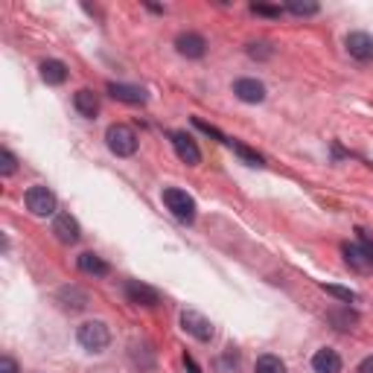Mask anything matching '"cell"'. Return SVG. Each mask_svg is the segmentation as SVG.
Segmentation results:
<instances>
[{
    "mask_svg": "<svg viewBox=\"0 0 373 373\" xmlns=\"http://www.w3.org/2000/svg\"><path fill=\"white\" fill-rule=\"evenodd\" d=\"M105 143H108V149H111V152H114L117 158H131L134 152H138V134H134L131 126H122V122H114V126H108Z\"/></svg>",
    "mask_w": 373,
    "mask_h": 373,
    "instance_id": "cell-1",
    "label": "cell"
},
{
    "mask_svg": "<svg viewBox=\"0 0 373 373\" xmlns=\"http://www.w3.org/2000/svg\"><path fill=\"white\" fill-rule=\"evenodd\" d=\"M76 339H79V344L85 347V350L103 353L111 344V332H108V327L103 324V321H85V324L76 330Z\"/></svg>",
    "mask_w": 373,
    "mask_h": 373,
    "instance_id": "cell-2",
    "label": "cell"
},
{
    "mask_svg": "<svg viewBox=\"0 0 373 373\" xmlns=\"http://www.w3.org/2000/svg\"><path fill=\"white\" fill-rule=\"evenodd\" d=\"M164 204L172 210V216L186 222V225L195 219V202H193V195H186V190L167 186V190H164Z\"/></svg>",
    "mask_w": 373,
    "mask_h": 373,
    "instance_id": "cell-3",
    "label": "cell"
},
{
    "mask_svg": "<svg viewBox=\"0 0 373 373\" xmlns=\"http://www.w3.org/2000/svg\"><path fill=\"white\" fill-rule=\"evenodd\" d=\"M27 207L32 216H50L56 210V195L47 186H30L27 190Z\"/></svg>",
    "mask_w": 373,
    "mask_h": 373,
    "instance_id": "cell-4",
    "label": "cell"
},
{
    "mask_svg": "<svg viewBox=\"0 0 373 373\" xmlns=\"http://www.w3.org/2000/svg\"><path fill=\"white\" fill-rule=\"evenodd\" d=\"M181 327L193 335V339H198V341H210L213 339V324L202 315V312H193V309H186V312H181Z\"/></svg>",
    "mask_w": 373,
    "mask_h": 373,
    "instance_id": "cell-5",
    "label": "cell"
},
{
    "mask_svg": "<svg viewBox=\"0 0 373 373\" xmlns=\"http://www.w3.org/2000/svg\"><path fill=\"white\" fill-rule=\"evenodd\" d=\"M169 140H172V146H175V152H178V158L184 160V164H190V167L202 164V149L195 146V140L186 131H172Z\"/></svg>",
    "mask_w": 373,
    "mask_h": 373,
    "instance_id": "cell-6",
    "label": "cell"
},
{
    "mask_svg": "<svg viewBox=\"0 0 373 373\" xmlns=\"http://www.w3.org/2000/svg\"><path fill=\"white\" fill-rule=\"evenodd\" d=\"M126 297H129V303L146 306V309H152V306L160 303L158 289H152V286H146V283H140V280H129V283H126Z\"/></svg>",
    "mask_w": 373,
    "mask_h": 373,
    "instance_id": "cell-7",
    "label": "cell"
},
{
    "mask_svg": "<svg viewBox=\"0 0 373 373\" xmlns=\"http://www.w3.org/2000/svg\"><path fill=\"white\" fill-rule=\"evenodd\" d=\"M53 233H56V239H58V242H65V245H76V242H79V236H82L79 222L73 219L70 213H58V216H56V222H53Z\"/></svg>",
    "mask_w": 373,
    "mask_h": 373,
    "instance_id": "cell-8",
    "label": "cell"
},
{
    "mask_svg": "<svg viewBox=\"0 0 373 373\" xmlns=\"http://www.w3.org/2000/svg\"><path fill=\"white\" fill-rule=\"evenodd\" d=\"M344 44H347V53H350L356 61H370L373 58V35H367V32H350Z\"/></svg>",
    "mask_w": 373,
    "mask_h": 373,
    "instance_id": "cell-9",
    "label": "cell"
},
{
    "mask_svg": "<svg viewBox=\"0 0 373 373\" xmlns=\"http://www.w3.org/2000/svg\"><path fill=\"white\" fill-rule=\"evenodd\" d=\"M341 254L347 259V266H350L353 271H359V275H367V271H373V259L362 251V245H359V242H344L341 245Z\"/></svg>",
    "mask_w": 373,
    "mask_h": 373,
    "instance_id": "cell-10",
    "label": "cell"
},
{
    "mask_svg": "<svg viewBox=\"0 0 373 373\" xmlns=\"http://www.w3.org/2000/svg\"><path fill=\"white\" fill-rule=\"evenodd\" d=\"M175 47L184 58H202L207 53V41L198 32H181L175 39Z\"/></svg>",
    "mask_w": 373,
    "mask_h": 373,
    "instance_id": "cell-11",
    "label": "cell"
},
{
    "mask_svg": "<svg viewBox=\"0 0 373 373\" xmlns=\"http://www.w3.org/2000/svg\"><path fill=\"white\" fill-rule=\"evenodd\" d=\"M108 94L129 105H143L149 99L143 88H138V85H122V82H108Z\"/></svg>",
    "mask_w": 373,
    "mask_h": 373,
    "instance_id": "cell-12",
    "label": "cell"
},
{
    "mask_svg": "<svg viewBox=\"0 0 373 373\" xmlns=\"http://www.w3.org/2000/svg\"><path fill=\"white\" fill-rule=\"evenodd\" d=\"M233 94L239 96L242 103L257 105V103H263V99H266V85H263V82H257V79H236Z\"/></svg>",
    "mask_w": 373,
    "mask_h": 373,
    "instance_id": "cell-13",
    "label": "cell"
},
{
    "mask_svg": "<svg viewBox=\"0 0 373 373\" xmlns=\"http://www.w3.org/2000/svg\"><path fill=\"white\" fill-rule=\"evenodd\" d=\"M312 370L315 373H341V356L324 347V350H318L312 356Z\"/></svg>",
    "mask_w": 373,
    "mask_h": 373,
    "instance_id": "cell-14",
    "label": "cell"
},
{
    "mask_svg": "<svg viewBox=\"0 0 373 373\" xmlns=\"http://www.w3.org/2000/svg\"><path fill=\"white\" fill-rule=\"evenodd\" d=\"M58 303L70 309V312H82V309L88 306V295H85L79 286H65V289L58 292Z\"/></svg>",
    "mask_w": 373,
    "mask_h": 373,
    "instance_id": "cell-15",
    "label": "cell"
},
{
    "mask_svg": "<svg viewBox=\"0 0 373 373\" xmlns=\"http://www.w3.org/2000/svg\"><path fill=\"white\" fill-rule=\"evenodd\" d=\"M41 79L47 85H65L67 82V65L58 58H47L41 65Z\"/></svg>",
    "mask_w": 373,
    "mask_h": 373,
    "instance_id": "cell-16",
    "label": "cell"
},
{
    "mask_svg": "<svg viewBox=\"0 0 373 373\" xmlns=\"http://www.w3.org/2000/svg\"><path fill=\"white\" fill-rule=\"evenodd\" d=\"M73 105H76V111L82 117H96L99 114V96L88 88L76 91V96H73Z\"/></svg>",
    "mask_w": 373,
    "mask_h": 373,
    "instance_id": "cell-17",
    "label": "cell"
},
{
    "mask_svg": "<svg viewBox=\"0 0 373 373\" xmlns=\"http://www.w3.org/2000/svg\"><path fill=\"white\" fill-rule=\"evenodd\" d=\"M79 268L85 271V275H94V277H105L108 275V263L103 257H96L94 251H85V254H79Z\"/></svg>",
    "mask_w": 373,
    "mask_h": 373,
    "instance_id": "cell-18",
    "label": "cell"
},
{
    "mask_svg": "<svg viewBox=\"0 0 373 373\" xmlns=\"http://www.w3.org/2000/svg\"><path fill=\"white\" fill-rule=\"evenodd\" d=\"M330 321L335 324V330H353L359 324V315L353 312L350 306H344V309H332L330 312Z\"/></svg>",
    "mask_w": 373,
    "mask_h": 373,
    "instance_id": "cell-19",
    "label": "cell"
},
{
    "mask_svg": "<svg viewBox=\"0 0 373 373\" xmlns=\"http://www.w3.org/2000/svg\"><path fill=\"white\" fill-rule=\"evenodd\" d=\"M231 146H233V152L239 155L248 167H266V158L259 155V152H254L251 146H245V143H233V140H231Z\"/></svg>",
    "mask_w": 373,
    "mask_h": 373,
    "instance_id": "cell-20",
    "label": "cell"
},
{
    "mask_svg": "<svg viewBox=\"0 0 373 373\" xmlns=\"http://www.w3.org/2000/svg\"><path fill=\"white\" fill-rule=\"evenodd\" d=\"M254 373H286V365H283V359L280 356H259L257 359V367Z\"/></svg>",
    "mask_w": 373,
    "mask_h": 373,
    "instance_id": "cell-21",
    "label": "cell"
},
{
    "mask_svg": "<svg viewBox=\"0 0 373 373\" xmlns=\"http://www.w3.org/2000/svg\"><path fill=\"white\" fill-rule=\"evenodd\" d=\"M324 292H327V295H332V297H339V301H344V303L359 301V295H356V292H350V289H344V286H324Z\"/></svg>",
    "mask_w": 373,
    "mask_h": 373,
    "instance_id": "cell-22",
    "label": "cell"
},
{
    "mask_svg": "<svg viewBox=\"0 0 373 373\" xmlns=\"http://www.w3.org/2000/svg\"><path fill=\"white\" fill-rule=\"evenodd\" d=\"M292 12V15H301V18H306V15H318V3H301V0H292L289 6H286Z\"/></svg>",
    "mask_w": 373,
    "mask_h": 373,
    "instance_id": "cell-23",
    "label": "cell"
},
{
    "mask_svg": "<svg viewBox=\"0 0 373 373\" xmlns=\"http://www.w3.org/2000/svg\"><path fill=\"white\" fill-rule=\"evenodd\" d=\"M15 167H18L15 155H12L9 149H3V152H0V172H3V175H12V172H15Z\"/></svg>",
    "mask_w": 373,
    "mask_h": 373,
    "instance_id": "cell-24",
    "label": "cell"
},
{
    "mask_svg": "<svg viewBox=\"0 0 373 373\" xmlns=\"http://www.w3.org/2000/svg\"><path fill=\"white\" fill-rule=\"evenodd\" d=\"M193 122H195V126H198V129H202L204 134H210V138H216V140H222V143H231V140L225 138V134H222L219 129H213V126H210V122H204L202 117H193Z\"/></svg>",
    "mask_w": 373,
    "mask_h": 373,
    "instance_id": "cell-25",
    "label": "cell"
},
{
    "mask_svg": "<svg viewBox=\"0 0 373 373\" xmlns=\"http://www.w3.org/2000/svg\"><path fill=\"white\" fill-rule=\"evenodd\" d=\"M251 12L254 15H266V18H280V6H266V3H251Z\"/></svg>",
    "mask_w": 373,
    "mask_h": 373,
    "instance_id": "cell-26",
    "label": "cell"
},
{
    "mask_svg": "<svg viewBox=\"0 0 373 373\" xmlns=\"http://www.w3.org/2000/svg\"><path fill=\"white\" fill-rule=\"evenodd\" d=\"M356 233H359V245H362V251H365V254L373 259V239L367 236V231H362V228H359Z\"/></svg>",
    "mask_w": 373,
    "mask_h": 373,
    "instance_id": "cell-27",
    "label": "cell"
},
{
    "mask_svg": "<svg viewBox=\"0 0 373 373\" xmlns=\"http://www.w3.org/2000/svg\"><path fill=\"white\" fill-rule=\"evenodd\" d=\"M0 373H18L15 359H9V356H3V359H0Z\"/></svg>",
    "mask_w": 373,
    "mask_h": 373,
    "instance_id": "cell-28",
    "label": "cell"
},
{
    "mask_svg": "<svg viewBox=\"0 0 373 373\" xmlns=\"http://www.w3.org/2000/svg\"><path fill=\"white\" fill-rule=\"evenodd\" d=\"M356 373H373V356H367L362 365H359V370Z\"/></svg>",
    "mask_w": 373,
    "mask_h": 373,
    "instance_id": "cell-29",
    "label": "cell"
},
{
    "mask_svg": "<svg viewBox=\"0 0 373 373\" xmlns=\"http://www.w3.org/2000/svg\"><path fill=\"white\" fill-rule=\"evenodd\" d=\"M184 365L190 367V373H202V367H198V365L193 362V356H186V353H184Z\"/></svg>",
    "mask_w": 373,
    "mask_h": 373,
    "instance_id": "cell-30",
    "label": "cell"
}]
</instances>
